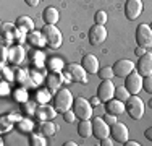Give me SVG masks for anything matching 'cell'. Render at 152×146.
Here are the masks:
<instances>
[{
    "mask_svg": "<svg viewBox=\"0 0 152 146\" xmlns=\"http://www.w3.org/2000/svg\"><path fill=\"white\" fill-rule=\"evenodd\" d=\"M125 107H126L128 115L131 117L133 120H141L142 119V115H144V102H142V99H141L137 94H131V96L128 97Z\"/></svg>",
    "mask_w": 152,
    "mask_h": 146,
    "instance_id": "obj_3",
    "label": "cell"
},
{
    "mask_svg": "<svg viewBox=\"0 0 152 146\" xmlns=\"http://www.w3.org/2000/svg\"><path fill=\"white\" fill-rule=\"evenodd\" d=\"M23 107H24V112H26L28 115H34L36 112V104H32V102H23Z\"/></svg>",
    "mask_w": 152,
    "mask_h": 146,
    "instance_id": "obj_37",
    "label": "cell"
},
{
    "mask_svg": "<svg viewBox=\"0 0 152 146\" xmlns=\"http://www.w3.org/2000/svg\"><path fill=\"white\" fill-rule=\"evenodd\" d=\"M44 54L42 52H34V55H32V62H34L36 65H37V67H42V65H44Z\"/></svg>",
    "mask_w": 152,
    "mask_h": 146,
    "instance_id": "obj_36",
    "label": "cell"
},
{
    "mask_svg": "<svg viewBox=\"0 0 152 146\" xmlns=\"http://www.w3.org/2000/svg\"><path fill=\"white\" fill-rule=\"evenodd\" d=\"M99 78L100 80H112L115 76V73H113V68L112 67H104V68H100L99 70Z\"/></svg>",
    "mask_w": 152,
    "mask_h": 146,
    "instance_id": "obj_28",
    "label": "cell"
},
{
    "mask_svg": "<svg viewBox=\"0 0 152 146\" xmlns=\"http://www.w3.org/2000/svg\"><path fill=\"white\" fill-rule=\"evenodd\" d=\"M66 72L71 75L73 81L81 83V85H86V83H88V72L84 70V67H83L81 63H68Z\"/></svg>",
    "mask_w": 152,
    "mask_h": 146,
    "instance_id": "obj_11",
    "label": "cell"
},
{
    "mask_svg": "<svg viewBox=\"0 0 152 146\" xmlns=\"http://www.w3.org/2000/svg\"><path fill=\"white\" fill-rule=\"evenodd\" d=\"M28 41H29L34 47H44V46H47L42 31L41 32H39V31H29V34H28Z\"/></svg>",
    "mask_w": 152,
    "mask_h": 146,
    "instance_id": "obj_23",
    "label": "cell"
},
{
    "mask_svg": "<svg viewBox=\"0 0 152 146\" xmlns=\"http://www.w3.org/2000/svg\"><path fill=\"white\" fill-rule=\"evenodd\" d=\"M147 52V50L146 49H144V47H139V46H137L136 47V50H134V54H136V55L137 57H141V55H144V54H146Z\"/></svg>",
    "mask_w": 152,
    "mask_h": 146,
    "instance_id": "obj_44",
    "label": "cell"
},
{
    "mask_svg": "<svg viewBox=\"0 0 152 146\" xmlns=\"http://www.w3.org/2000/svg\"><path fill=\"white\" fill-rule=\"evenodd\" d=\"M78 143H76V141H66V143H65V146H76Z\"/></svg>",
    "mask_w": 152,
    "mask_h": 146,
    "instance_id": "obj_49",
    "label": "cell"
},
{
    "mask_svg": "<svg viewBox=\"0 0 152 146\" xmlns=\"http://www.w3.org/2000/svg\"><path fill=\"white\" fill-rule=\"evenodd\" d=\"M15 26L23 29V31H34V21L31 20L29 16H18L15 21Z\"/></svg>",
    "mask_w": 152,
    "mask_h": 146,
    "instance_id": "obj_24",
    "label": "cell"
},
{
    "mask_svg": "<svg viewBox=\"0 0 152 146\" xmlns=\"http://www.w3.org/2000/svg\"><path fill=\"white\" fill-rule=\"evenodd\" d=\"M126 111V107H125V104H123V101L120 99H110V101H107L105 102V112L107 114H113V115H121L123 112Z\"/></svg>",
    "mask_w": 152,
    "mask_h": 146,
    "instance_id": "obj_17",
    "label": "cell"
},
{
    "mask_svg": "<svg viewBox=\"0 0 152 146\" xmlns=\"http://www.w3.org/2000/svg\"><path fill=\"white\" fill-rule=\"evenodd\" d=\"M142 89L146 91V93L152 94V75L142 76Z\"/></svg>",
    "mask_w": 152,
    "mask_h": 146,
    "instance_id": "obj_32",
    "label": "cell"
},
{
    "mask_svg": "<svg viewBox=\"0 0 152 146\" xmlns=\"http://www.w3.org/2000/svg\"><path fill=\"white\" fill-rule=\"evenodd\" d=\"M149 26H151V29H152V23H151V24H149Z\"/></svg>",
    "mask_w": 152,
    "mask_h": 146,
    "instance_id": "obj_51",
    "label": "cell"
},
{
    "mask_svg": "<svg viewBox=\"0 0 152 146\" xmlns=\"http://www.w3.org/2000/svg\"><path fill=\"white\" fill-rule=\"evenodd\" d=\"M42 34L45 38V42L50 49H58L63 42V36H61V31L55 24H45L42 28Z\"/></svg>",
    "mask_w": 152,
    "mask_h": 146,
    "instance_id": "obj_2",
    "label": "cell"
},
{
    "mask_svg": "<svg viewBox=\"0 0 152 146\" xmlns=\"http://www.w3.org/2000/svg\"><path fill=\"white\" fill-rule=\"evenodd\" d=\"M129 96H131V94H129L128 89H126V86H118L117 89H115V97H117V99H120V101H123V102L128 101Z\"/></svg>",
    "mask_w": 152,
    "mask_h": 146,
    "instance_id": "obj_25",
    "label": "cell"
},
{
    "mask_svg": "<svg viewBox=\"0 0 152 146\" xmlns=\"http://www.w3.org/2000/svg\"><path fill=\"white\" fill-rule=\"evenodd\" d=\"M49 65H50V70L52 72H60L61 68H63V62L60 60V58H50L49 60Z\"/></svg>",
    "mask_w": 152,
    "mask_h": 146,
    "instance_id": "obj_31",
    "label": "cell"
},
{
    "mask_svg": "<svg viewBox=\"0 0 152 146\" xmlns=\"http://www.w3.org/2000/svg\"><path fill=\"white\" fill-rule=\"evenodd\" d=\"M123 145H125V146H139V143L134 141V140H128L126 143H123Z\"/></svg>",
    "mask_w": 152,
    "mask_h": 146,
    "instance_id": "obj_48",
    "label": "cell"
},
{
    "mask_svg": "<svg viewBox=\"0 0 152 146\" xmlns=\"http://www.w3.org/2000/svg\"><path fill=\"white\" fill-rule=\"evenodd\" d=\"M144 136H146L149 141H152V127H149V128L144 131Z\"/></svg>",
    "mask_w": 152,
    "mask_h": 146,
    "instance_id": "obj_47",
    "label": "cell"
},
{
    "mask_svg": "<svg viewBox=\"0 0 152 146\" xmlns=\"http://www.w3.org/2000/svg\"><path fill=\"white\" fill-rule=\"evenodd\" d=\"M37 130H39V133H42L44 136H52L57 131V125L52 120H41L39 125H37Z\"/></svg>",
    "mask_w": 152,
    "mask_h": 146,
    "instance_id": "obj_20",
    "label": "cell"
},
{
    "mask_svg": "<svg viewBox=\"0 0 152 146\" xmlns=\"http://www.w3.org/2000/svg\"><path fill=\"white\" fill-rule=\"evenodd\" d=\"M92 135L99 141L110 136V125H107V122L104 119L96 117V119H92Z\"/></svg>",
    "mask_w": 152,
    "mask_h": 146,
    "instance_id": "obj_9",
    "label": "cell"
},
{
    "mask_svg": "<svg viewBox=\"0 0 152 146\" xmlns=\"http://www.w3.org/2000/svg\"><path fill=\"white\" fill-rule=\"evenodd\" d=\"M94 20H96V24H105L108 16L104 10H99V12H96V15H94Z\"/></svg>",
    "mask_w": 152,
    "mask_h": 146,
    "instance_id": "obj_30",
    "label": "cell"
},
{
    "mask_svg": "<svg viewBox=\"0 0 152 146\" xmlns=\"http://www.w3.org/2000/svg\"><path fill=\"white\" fill-rule=\"evenodd\" d=\"M58 18H60V15H58V10L55 7H47V8H44V12H42V20H44L45 24H57Z\"/></svg>",
    "mask_w": 152,
    "mask_h": 146,
    "instance_id": "obj_19",
    "label": "cell"
},
{
    "mask_svg": "<svg viewBox=\"0 0 152 146\" xmlns=\"http://www.w3.org/2000/svg\"><path fill=\"white\" fill-rule=\"evenodd\" d=\"M115 89H117V86L112 83V80H102L100 85H99V88H97V94H96V96L100 99V102H107V101L113 99Z\"/></svg>",
    "mask_w": 152,
    "mask_h": 146,
    "instance_id": "obj_6",
    "label": "cell"
},
{
    "mask_svg": "<svg viewBox=\"0 0 152 146\" xmlns=\"http://www.w3.org/2000/svg\"><path fill=\"white\" fill-rule=\"evenodd\" d=\"M15 26V24H12V23H3L2 24V32H7V31H12V28Z\"/></svg>",
    "mask_w": 152,
    "mask_h": 146,
    "instance_id": "obj_43",
    "label": "cell"
},
{
    "mask_svg": "<svg viewBox=\"0 0 152 146\" xmlns=\"http://www.w3.org/2000/svg\"><path fill=\"white\" fill-rule=\"evenodd\" d=\"M81 65L84 67V70L88 73H91V75H97V73H99V60H97V57L92 55V54H86L81 60Z\"/></svg>",
    "mask_w": 152,
    "mask_h": 146,
    "instance_id": "obj_16",
    "label": "cell"
},
{
    "mask_svg": "<svg viewBox=\"0 0 152 146\" xmlns=\"http://www.w3.org/2000/svg\"><path fill=\"white\" fill-rule=\"evenodd\" d=\"M73 102H75V97L73 94H71L70 89H60L57 91V94L53 96V107L57 109V112H60V114H63V112L70 111L71 107H73Z\"/></svg>",
    "mask_w": 152,
    "mask_h": 146,
    "instance_id": "obj_1",
    "label": "cell"
},
{
    "mask_svg": "<svg viewBox=\"0 0 152 146\" xmlns=\"http://www.w3.org/2000/svg\"><path fill=\"white\" fill-rule=\"evenodd\" d=\"M89 102H91L92 104V107H96V105H100V99L97 96H94V97H91V99H89Z\"/></svg>",
    "mask_w": 152,
    "mask_h": 146,
    "instance_id": "obj_46",
    "label": "cell"
},
{
    "mask_svg": "<svg viewBox=\"0 0 152 146\" xmlns=\"http://www.w3.org/2000/svg\"><path fill=\"white\" fill-rule=\"evenodd\" d=\"M136 44L144 49L152 47V29L149 24H139L136 28Z\"/></svg>",
    "mask_w": 152,
    "mask_h": 146,
    "instance_id": "obj_5",
    "label": "cell"
},
{
    "mask_svg": "<svg viewBox=\"0 0 152 146\" xmlns=\"http://www.w3.org/2000/svg\"><path fill=\"white\" fill-rule=\"evenodd\" d=\"M39 2H41V0H24V3H26L28 7H37Z\"/></svg>",
    "mask_w": 152,
    "mask_h": 146,
    "instance_id": "obj_45",
    "label": "cell"
},
{
    "mask_svg": "<svg viewBox=\"0 0 152 146\" xmlns=\"http://www.w3.org/2000/svg\"><path fill=\"white\" fill-rule=\"evenodd\" d=\"M23 58H24V49H23V46H13V47H10L8 49V62L10 63H13V65H20L21 62H23Z\"/></svg>",
    "mask_w": 152,
    "mask_h": 146,
    "instance_id": "obj_18",
    "label": "cell"
},
{
    "mask_svg": "<svg viewBox=\"0 0 152 146\" xmlns=\"http://www.w3.org/2000/svg\"><path fill=\"white\" fill-rule=\"evenodd\" d=\"M76 119H78V117L75 115V112L71 111V109H70V111H66V112H63V120L66 123H75Z\"/></svg>",
    "mask_w": 152,
    "mask_h": 146,
    "instance_id": "obj_35",
    "label": "cell"
},
{
    "mask_svg": "<svg viewBox=\"0 0 152 146\" xmlns=\"http://www.w3.org/2000/svg\"><path fill=\"white\" fill-rule=\"evenodd\" d=\"M7 60H8V50L5 46H2V65H5Z\"/></svg>",
    "mask_w": 152,
    "mask_h": 146,
    "instance_id": "obj_41",
    "label": "cell"
},
{
    "mask_svg": "<svg viewBox=\"0 0 152 146\" xmlns=\"http://www.w3.org/2000/svg\"><path fill=\"white\" fill-rule=\"evenodd\" d=\"M61 76L58 75V72H52V75L47 76V88H49L50 93H53V91H58L61 88Z\"/></svg>",
    "mask_w": 152,
    "mask_h": 146,
    "instance_id": "obj_22",
    "label": "cell"
},
{
    "mask_svg": "<svg viewBox=\"0 0 152 146\" xmlns=\"http://www.w3.org/2000/svg\"><path fill=\"white\" fill-rule=\"evenodd\" d=\"M34 115L37 117L39 120H53L57 117V109L53 107V105L41 104V105H37Z\"/></svg>",
    "mask_w": 152,
    "mask_h": 146,
    "instance_id": "obj_15",
    "label": "cell"
},
{
    "mask_svg": "<svg viewBox=\"0 0 152 146\" xmlns=\"http://www.w3.org/2000/svg\"><path fill=\"white\" fill-rule=\"evenodd\" d=\"M125 80V86L129 94H139V91L142 89V76L137 73V70H133Z\"/></svg>",
    "mask_w": 152,
    "mask_h": 146,
    "instance_id": "obj_8",
    "label": "cell"
},
{
    "mask_svg": "<svg viewBox=\"0 0 152 146\" xmlns=\"http://www.w3.org/2000/svg\"><path fill=\"white\" fill-rule=\"evenodd\" d=\"M0 89H2V96H7V94L10 93V85L7 80H2V83H0Z\"/></svg>",
    "mask_w": 152,
    "mask_h": 146,
    "instance_id": "obj_40",
    "label": "cell"
},
{
    "mask_svg": "<svg viewBox=\"0 0 152 146\" xmlns=\"http://www.w3.org/2000/svg\"><path fill=\"white\" fill-rule=\"evenodd\" d=\"M78 135L81 138H89L92 135V122H91V119L79 120V123H78Z\"/></svg>",
    "mask_w": 152,
    "mask_h": 146,
    "instance_id": "obj_21",
    "label": "cell"
},
{
    "mask_svg": "<svg viewBox=\"0 0 152 146\" xmlns=\"http://www.w3.org/2000/svg\"><path fill=\"white\" fill-rule=\"evenodd\" d=\"M71 109H73L75 115L78 117L79 120L92 119V104L89 102V99H84V97H76Z\"/></svg>",
    "mask_w": 152,
    "mask_h": 146,
    "instance_id": "obj_4",
    "label": "cell"
},
{
    "mask_svg": "<svg viewBox=\"0 0 152 146\" xmlns=\"http://www.w3.org/2000/svg\"><path fill=\"white\" fill-rule=\"evenodd\" d=\"M144 10L142 0H126L125 3V15L128 20H136Z\"/></svg>",
    "mask_w": 152,
    "mask_h": 146,
    "instance_id": "obj_12",
    "label": "cell"
},
{
    "mask_svg": "<svg viewBox=\"0 0 152 146\" xmlns=\"http://www.w3.org/2000/svg\"><path fill=\"white\" fill-rule=\"evenodd\" d=\"M15 99L20 101L21 104L28 101V93H26V89H24V88H23V89H16L15 91Z\"/></svg>",
    "mask_w": 152,
    "mask_h": 146,
    "instance_id": "obj_33",
    "label": "cell"
},
{
    "mask_svg": "<svg viewBox=\"0 0 152 146\" xmlns=\"http://www.w3.org/2000/svg\"><path fill=\"white\" fill-rule=\"evenodd\" d=\"M18 128L21 131H31L34 128V122H32L31 119H21L20 122H18Z\"/></svg>",
    "mask_w": 152,
    "mask_h": 146,
    "instance_id": "obj_27",
    "label": "cell"
},
{
    "mask_svg": "<svg viewBox=\"0 0 152 146\" xmlns=\"http://www.w3.org/2000/svg\"><path fill=\"white\" fill-rule=\"evenodd\" d=\"M149 104H151V107H152V99H151V101H149Z\"/></svg>",
    "mask_w": 152,
    "mask_h": 146,
    "instance_id": "obj_50",
    "label": "cell"
},
{
    "mask_svg": "<svg viewBox=\"0 0 152 146\" xmlns=\"http://www.w3.org/2000/svg\"><path fill=\"white\" fill-rule=\"evenodd\" d=\"M50 94L52 93H50L49 89H42L36 94V101H37L39 104H45V102H49V99H50Z\"/></svg>",
    "mask_w": 152,
    "mask_h": 146,
    "instance_id": "obj_29",
    "label": "cell"
},
{
    "mask_svg": "<svg viewBox=\"0 0 152 146\" xmlns=\"http://www.w3.org/2000/svg\"><path fill=\"white\" fill-rule=\"evenodd\" d=\"M104 120L107 122V125H113V123H117L118 120H117V115H113V114H105L104 115Z\"/></svg>",
    "mask_w": 152,
    "mask_h": 146,
    "instance_id": "obj_39",
    "label": "cell"
},
{
    "mask_svg": "<svg viewBox=\"0 0 152 146\" xmlns=\"http://www.w3.org/2000/svg\"><path fill=\"white\" fill-rule=\"evenodd\" d=\"M136 65L133 63L131 60H128V58H121V60H117L113 63V73L115 76H118V78H126V76L129 75L133 70H134Z\"/></svg>",
    "mask_w": 152,
    "mask_h": 146,
    "instance_id": "obj_10",
    "label": "cell"
},
{
    "mask_svg": "<svg viewBox=\"0 0 152 146\" xmlns=\"http://www.w3.org/2000/svg\"><path fill=\"white\" fill-rule=\"evenodd\" d=\"M2 76H3V80H7V81H12L13 80V73L10 72V68L7 67V65H2Z\"/></svg>",
    "mask_w": 152,
    "mask_h": 146,
    "instance_id": "obj_38",
    "label": "cell"
},
{
    "mask_svg": "<svg viewBox=\"0 0 152 146\" xmlns=\"http://www.w3.org/2000/svg\"><path fill=\"white\" fill-rule=\"evenodd\" d=\"M0 128H2V131L5 133V131H10L12 130V122H10L8 117H2V123H0Z\"/></svg>",
    "mask_w": 152,
    "mask_h": 146,
    "instance_id": "obj_34",
    "label": "cell"
},
{
    "mask_svg": "<svg viewBox=\"0 0 152 146\" xmlns=\"http://www.w3.org/2000/svg\"><path fill=\"white\" fill-rule=\"evenodd\" d=\"M136 70L141 76L152 75V52H146L144 55L139 57V62L136 65Z\"/></svg>",
    "mask_w": 152,
    "mask_h": 146,
    "instance_id": "obj_14",
    "label": "cell"
},
{
    "mask_svg": "<svg viewBox=\"0 0 152 146\" xmlns=\"http://www.w3.org/2000/svg\"><path fill=\"white\" fill-rule=\"evenodd\" d=\"M88 39L91 46H100L107 39V29L104 24H94L88 32Z\"/></svg>",
    "mask_w": 152,
    "mask_h": 146,
    "instance_id": "obj_7",
    "label": "cell"
},
{
    "mask_svg": "<svg viewBox=\"0 0 152 146\" xmlns=\"http://www.w3.org/2000/svg\"><path fill=\"white\" fill-rule=\"evenodd\" d=\"M110 136L117 143H126L128 141V127L121 122H117L110 127Z\"/></svg>",
    "mask_w": 152,
    "mask_h": 146,
    "instance_id": "obj_13",
    "label": "cell"
},
{
    "mask_svg": "<svg viewBox=\"0 0 152 146\" xmlns=\"http://www.w3.org/2000/svg\"><path fill=\"white\" fill-rule=\"evenodd\" d=\"M113 145V138H104V140H100V146H112Z\"/></svg>",
    "mask_w": 152,
    "mask_h": 146,
    "instance_id": "obj_42",
    "label": "cell"
},
{
    "mask_svg": "<svg viewBox=\"0 0 152 146\" xmlns=\"http://www.w3.org/2000/svg\"><path fill=\"white\" fill-rule=\"evenodd\" d=\"M29 145L31 146H45V138H44V135H36V133H32L31 136H29Z\"/></svg>",
    "mask_w": 152,
    "mask_h": 146,
    "instance_id": "obj_26",
    "label": "cell"
}]
</instances>
